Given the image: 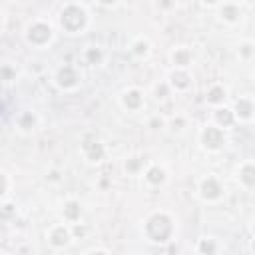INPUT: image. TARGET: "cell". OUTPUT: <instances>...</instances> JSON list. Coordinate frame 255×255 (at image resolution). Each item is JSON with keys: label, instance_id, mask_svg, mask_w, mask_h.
Returning a JSON list of instances; mask_svg holds the SVG:
<instances>
[{"label": "cell", "instance_id": "21", "mask_svg": "<svg viewBox=\"0 0 255 255\" xmlns=\"http://www.w3.org/2000/svg\"><path fill=\"white\" fill-rule=\"evenodd\" d=\"M197 247H199V251H201L203 255H215V249H217V243H215V241H213V239L209 237V239H201Z\"/></svg>", "mask_w": 255, "mask_h": 255}, {"label": "cell", "instance_id": "19", "mask_svg": "<svg viewBox=\"0 0 255 255\" xmlns=\"http://www.w3.org/2000/svg\"><path fill=\"white\" fill-rule=\"evenodd\" d=\"M205 100H207V104H213V106L223 104V100H225V88L223 86H211L209 92L205 94Z\"/></svg>", "mask_w": 255, "mask_h": 255}, {"label": "cell", "instance_id": "23", "mask_svg": "<svg viewBox=\"0 0 255 255\" xmlns=\"http://www.w3.org/2000/svg\"><path fill=\"white\" fill-rule=\"evenodd\" d=\"M2 80H4V82L16 80V68H12L10 64H4V66H2Z\"/></svg>", "mask_w": 255, "mask_h": 255}, {"label": "cell", "instance_id": "27", "mask_svg": "<svg viewBox=\"0 0 255 255\" xmlns=\"http://www.w3.org/2000/svg\"><path fill=\"white\" fill-rule=\"evenodd\" d=\"M251 48H253V44H249V42H245V44H241V54H243V56H249V54L253 52Z\"/></svg>", "mask_w": 255, "mask_h": 255}, {"label": "cell", "instance_id": "5", "mask_svg": "<svg viewBox=\"0 0 255 255\" xmlns=\"http://www.w3.org/2000/svg\"><path fill=\"white\" fill-rule=\"evenodd\" d=\"M56 84L62 88V90H74L78 84H80V74L74 66L66 64L62 66L58 72H56Z\"/></svg>", "mask_w": 255, "mask_h": 255}, {"label": "cell", "instance_id": "6", "mask_svg": "<svg viewBox=\"0 0 255 255\" xmlns=\"http://www.w3.org/2000/svg\"><path fill=\"white\" fill-rule=\"evenodd\" d=\"M199 193H201V197H203L205 201H217V199L223 195V185L219 183L217 177L209 175V177H205V179L201 181Z\"/></svg>", "mask_w": 255, "mask_h": 255}, {"label": "cell", "instance_id": "9", "mask_svg": "<svg viewBox=\"0 0 255 255\" xmlns=\"http://www.w3.org/2000/svg\"><path fill=\"white\" fill-rule=\"evenodd\" d=\"M233 114H235V120H251V118H255V104H253V100H249V98L237 100Z\"/></svg>", "mask_w": 255, "mask_h": 255}, {"label": "cell", "instance_id": "26", "mask_svg": "<svg viewBox=\"0 0 255 255\" xmlns=\"http://www.w3.org/2000/svg\"><path fill=\"white\" fill-rule=\"evenodd\" d=\"M2 179H4V187H2V199L6 201V197H8V173H2Z\"/></svg>", "mask_w": 255, "mask_h": 255}, {"label": "cell", "instance_id": "2", "mask_svg": "<svg viewBox=\"0 0 255 255\" xmlns=\"http://www.w3.org/2000/svg\"><path fill=\"white\" fill-rule=\"evenodd\" d=\"M143 233H145L147 241H151V243H165V241H169V237L173 233V221L167 213L157 211L147 217V221L143 225Z\"/></svg>", "mask_w": 255, "mask_h": 255}, {"label": "cell", "instance_id": "14", "mask_svg": "<svg viewBox=\"0 0 255 255\" xmlns=\"http://www.w3.org/2000/svg\"><path fill=\"white\" fill-rule=\"evenodd\" d=\"M239 181L245 187H255V163L253 161H245L239 167Z\"/></svg>", "mask_w": 255, "mask_h": 255}, {"label": "cell", "instance_id": "18", "mask_svg": "<svg viewBox=\"0 0 255 255\" xmlns=\"http://www.w3.org/2000/svg\"><path fill=\"white\" fill-rule=\"evenodd\" d=\"M80 213H82V209H80V203H78V201L70 199V201L64 205V219H66V221L76 223V221L80 219Z\"/></svg>", "mask_w": 255, "mask_h": 255}, {"label": "cell", "instance_id": "29", "mask_svg": "<svg viewBox=\"0 0 255 255\" xmlns=\"http://www.w3.org/2000/svg\"><path fill=\"white\" fill-rule=\"evenodd\" d=\"M86 255H108L106 251H102V249H92V251H88Z\"/></svg>", "mask_w": 255, "mask_h": 255}, {"label": "cell", "instance_id": "28", "mask_svg": "<svg viewBox=\"0 0 255 255\" xmlns=\"http://www.w3.org/2000/svg\"><path fill=\"white\" fill-rule=\"evenodd\" d=\"M161 124H163V122L155 118V120H151V122H149V128H153V129H157V128H161Z\"/></svg>", "mask_w": 255, "mask_h": 255}, {"label": "cell", "instance_id": "11", "mask_svg": "<svg viewBox=\"0 0 255 255\" xmlns=\"http://www.w3.org/2000/svg\"><path fill=\"white\" fill-rule=\"evenodd\" d=\"M171 88L175 90H187L191 86V76L187 74V70H179L175 68L171 74H169V82H167Z\"/></svg>", "mask_w": 255, "mask_h": 255}, {"label": "cell", "instance_id": "4", "mask_svg": "<svg viewBox=\"0 0 255 255\" xmlns=\"http://www.w3.org/2000/svg\"><path fill=\"white\" fill-rule=\"evenodd\" d=\"M201 143H203L207 149H211V151L223 147V143H225V133H223V129L217 128V126H205V129L201 131Z\"/></svg>", "mask_w": 255, "mask_h": 255}, {"label": "cell", "instance_id": "15", "mask_svg": "<svg viewBox=\"0 0 255 255\" xmlns=\"http://www.w3.org/2000/svg\"><path fill=\"white\" fill-rule=\"evenodd\" d=\"M213 118H215V126L217 128H229L233 122H235V114H233V110H229V108H217L215 110V114H213Z\"/></svg>", "mask_w": 255, "mask_h": 255}, {"label": "cell", "instance_id": "22", "mask_svg": "<svg viewBox=\"0 0 255 255\" xmlns=\"http://www.w3.org/2000/svg\"><path fill=\"white\" fill-rule=\"evenodd\" d=\"M131 52H133L135 56H145V54L149 52V42H147V40H143V38L135 40V42H133V46H131Z\"/></svg>", "mask_w": 255, "mask_h": 255}, {"label": "cell", "instance_id": "10", "mask_svg": "<svg viewBox=\"0 0 255 255\" xmlns=\"http://www.w3.org/2000/svg\"><path fill=\"white\" fill-rule=\"evenodd\" d=\"M82 149H84V155H86L90 161H100V159L104 157V153H106L104 143L98 141V139H86V141L82 143Z\"/></svg>", "mask_w": 255, "mask_h": 255}, {"label": "cell", "instance_id": "24", "mask_svg": "<svg viewBox=\"0 0 255 255\" xmlns=\"http://www.w3.org/2000/svg\"><path fill=\"white\" fill-rule=\"evenodd\" d=\"M139 165H141V161H139L137 157H131V159H128V161H126V171L135 173V171L139 169Z\"/></svg>", "mask_w": 255, "mask_h": 255}, {"label": "cell", "instance_id": "8", "mask_svg": "<svg viewBox=\"0 0 255 255\" xmlns=\"http://www.w3.org/2000/svg\"><path fill=\"white\" fill-rule=\"evenodd\" d=\"M122 104H124L126 110L135 112V110H139L141 104H143V94H141L137 88H129V90L124 92V96H122Z\"/></svg>", "mask_w": 255, "mask_h": 255}, {"label": "cell", "instance_id": "16", "mask_svg": "<svg viewBox=\"0 0 255 255\" xmlns=\"http://www.w3.org/2000/svg\"><path fill=\"white\" fill-rule=\"evenodd\" d=\"M36 122H38V118H36L34 112H22L16 118V126H18L20 131H32L36 128Z\"/></svg>", "mask_w": 255, "mask_h": 255}, {"label": "cell", "instance_id": "7", "mask_svg": "<svg viewBox=\"0 0 255 255\" xmlns=\"http://www.w3.org/2000/svg\"><path fill=\"white\" fill-rule=\"evenodd\" d=\"M70 239H72V231L64 223H56L48 231V241L52 247H66L70 243Z\"/></svg>", "mask_w": 255, "mask_h": 255}, {"label": "cell", "instance_id": "17", "mask_svg": "<svg viewBox=\"0 0 255 255\" xmlns=\"http://www.w3.org/2000/svg\"><path fill=\"white\" fill-rule=\"evenodd\" d=\"M145 181L151 183V185H159V183H163V181H165V169L159 167V165H151V167H147V171H145Z\"/></svg>", "mask_w": 255, "mask_h": 255}, {"label": "cell", "instance_id": "30", "mask_svg": "<svg viewBox=\"0 0 255 255\" xmlns=\"http://www.w3.org/2000/svg\"><path fill=\"white\" fill-rule=\"evenodd\" d=\"M253 251H255V241H253Z\"/></svg>", "mask_w": 255, "mask_h": 255}, {"label": "cell", "instance_id": "13", "mask_svg": "<svg viewBox=\"0 0 255 255\" xmlns=\"http://www.w3.org/2000/svg\"><path fill=\"white\" fill-rule=\"evenodd\" d=\"M171 62L175 68L179 70H187V66L191 64V52L187 48H175L171 52Z\"/></svg>", "mask_w": 255, "mask_h": 255}, {"label": "cell", "instance_id": "25", "mask_svg": "<svg viewBox=\"0 0 255 255\" xmlns=\"http://www.w3.org/2000/svg\"><path fill=\"white\" fill-rule=\"evenodd\" d=\"M167 86H169V84H157V86H155V98H157V100L165 98V94H167Z\"/></svg>", "mask_w": 255, "mask_h": 255}, {"label": "cell", "instance_id": "12", "mask_svg": "<svg viewBox=\"0 0 255 255\" xmlns=\"http://www.w3.org/2000/svg\"><path fill=\"white\" fill-rule=\"evenodd\" d=\"M219 8V16L225 20V22H237L239 16H241V10L235 2H223L217 6Z\"/></svg>", "mask_w": 255, "mask_h": 255}, {"label": "cell", "instance_id": "3", "mask_svg": "<svg viewBox=\"0 0 255 255\" xmlns=\"http://www.w3.org/2000/svg\"><path fill=\"white\" fill-rule=\"evenodd\" d=\"M52 36H54V28H52L48 22H44V20L32 22V24L26 28V32H24L26 42H28L30 46H36V48H42V46L50 44Z\"/></svg>", "mask_w": 255, "mask_h": 255}, {"label": "cell", "instance_id": "1", "mask_svg": "<svg viewBox=\"0 0 255 255\" xmlns=\"http://www.w3.org/2000/svg\"><path fill=\"white\" fill-rule=\"evenodd\" d=\"M58 20H60V26L66 34H82V30L88 24V10L84 4L70 2V4L62 6Z\"/></svg>", "mask_w": 255, "mask_h": 255}, {"label": "cell", "instance_id": "20", "mask_svg": "<svg viewBox=\"0 0 255 255\" xmlns=\"http://www.w3.org/2000/svg\"><path fill=\"white\" fill-rule=\"evenodd\" d=\"M86 60H88V64H100L102 62V58H104V54H102V50L100 48H96V46H90L88 50H86Z\"/></svg>", "mask_w": 255, "mask_h": 255}]
</instances>
